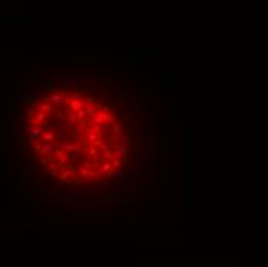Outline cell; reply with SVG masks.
Wrapping results in <instances>:
<instances>
[{
  "label": "cell",
  "instance_id": "obj_1",
  "mask_svg": "<svg viewBox=\"0 0 268 267\" xmlns=\"http://www.w3.org/2000/svg\"><path fill=\"white\" fill-rule=\"evenodd\" d=\"M26 145L54 178L92 184L127 165L128 136L105 99L79 90H56L28 114Z\"/></svg>",
  "mask_w": 268,
  "mask_h": 267
}]
</instances>
